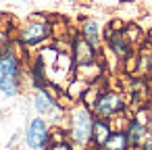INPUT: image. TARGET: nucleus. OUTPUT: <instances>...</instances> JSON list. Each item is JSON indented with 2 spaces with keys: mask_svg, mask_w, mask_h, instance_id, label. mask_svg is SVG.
I'll return each mask as SVG.
<instances>
[{
  "mask_svg": "<svg viewBox=\"0 0 152 150\" xmlns=\"http://www.w3.org/2000/svg\"><path fill=\"white\" fill-rule=\"evenodd\" d=\"M110 125L104 121V119H94V125H92V140L96 142V146H104L106 140L110 138Z\"/></svg>",
  "mask_w": 152,
  "mask_h": 150,
  "instance_id": "nucleus-5",
  "label": "nucleus"
},
{
  "mask_svg": "<svg viewBox=\"0 0 152 150\" xmlns=\"http://www.w3.org/2000/svg\"><path fill=\"white\" fill-rule=\"evenodd\" d=\"M34 106H36V110H38V113H42V115L52 113V110L56 108L54 100H52V98H50L44 90H40V92L36 94V98H34Z\"/></svg>",
  "mask_w": 152,
  "mask_h": 150,
  "instance_id": "nucleus-7",
  "label": "nucleus"
},
{
  "mask_svg": "<svg viewBox=\"0 0 152 150\" xmlns=\"http://www.w3.org/2000/svg\"><path fill=\"white\" fill-rule=\"evenodd\" d=\"M94 108L100 117H110V115H117L125 108V102L119 94H113V92H106L102 94L100 98H96L94 102Z\"/></svg>",
  "mask_w": 152,
  "mask_h": 150,
  "instance_id": "nucleus-4",
  "label": "nucleus"
},
{
  "mask_svg": "<svg viewBox=\"0 0 152 150\" xmlns=\"http://www.w3.org/2000/svg\"><path fill=\"white\" fill-rule=\"evenodd\" d=\"M127 135L125 133H110L104 144V150H127Z\"/></svg>",
  "mask_w": 152,
  "mask_h": 150,
  "instance_id": "nucleus-9",
  "label": "nucleus"
},
{
  "mask_svg": "<svg viewBox=\"0 0 152 150\" xmlns=\"http://www.w3.org/2000/svg\"><path fill=\"white\" fill-rule=\"evenodd\" d=\"M50 150H71V146H69V144H65V142H61V144H54Z\"/></svg>",
  "mask_w": 152,
  "mask_h": 150,
  "instance_id": "nucleus-11",
  "label": "nucleus"
},
{
  "mask_svg": "<svg viewBox=\"0 0 152 150\" xmlns=\"http://www.w3.org/2000/svg\"><path fill=\"white\" fill-rule=\"evenodd\" d=\"M92 125H94V119L90 115L88 108L79 106L73 110L71 115V138L75 144H86L92 140Z\"/></svg>",
  "mask_w": 152,
  "mask_h": 150,
  "instance_id": "nucleus-2",
  "label": "nucleus"
},
{
  "mask_svg": "<svg viewBox=\"0 0 152 150\" xmlns=\"http://www.w3.org/2000/svg\"><path fill=\"white\" fill-rule=\"evenodd\" d=\"M19 90V63L13 54L0 59V94L15 96Z\"/></svg>",
  "mask_w": 152,
  "mask_h": 150,
  "instance_id": "nucleus-1",
  "label": "nucleus"
},
{
  "mask_svg": "<svg viewBox=\"0 0 152 150\" xmlns=\"http://www.w3.org/2000/svg\"><path fill=\"white\" fill-rule=\"evenodd\" d=\"M90 150H96V148H90Z\"/></svg>",
  "mask_w": 152,
  "mask_h": 150,
  "instance_id": "nucleus-12",
  "label": "nucleus"
},
{
  "mask_svg": "<svg viewBox=\"0 0 152 150\" xmlns=\"http://www.w3.org/2000/svg\"><path fill=\"white\" fill-rule=\"evenodd\" d=\"M44 38H46V25L44 23H31L23 31V42H27V44H38Z\"/></svg>",
  "mask_w": 152,
  "mask_h": 150,
  "instance_id": "nucleus-6",
  "label": "nucleus"
},
{
  "mask_svg": "<svg viewBox=\"0 0 152 150\" xmlns=\"http://www.w3.org/2000/svg\"><path fill=\"white\" fill-rule=\"evenodd\" d=\"M83 38H86V42L90 46H96L98 44V25L94 21H88L83 25Z\"/></svg>",
  "mask_w": 152,
  "mask_h": 150,
  "instance_id": "nucleus-10",
  "label": "nucleus"
},
{
  "mask_svg": "<svg viewBox=\"0 0 152 150\" xmlns=\"http://www.w3.org/2000/svg\"><path fill=\"white\" fill-rule=\"evenodd\" d=\"M144 125L140 123V121H133L131 125H129V131L125 133L127 135V144H131V146H137L142 140H144Z\"/></svg>",
  "mask_w": 152,
  "mask_h": 150,
  "instance_id": "nucleus-8",
  "label": "nucleus"
},
{
  "mask_svg": "<svg viewBox=\"0 0 152 150\" xmlns=\"http://www.w3.org/2000/svg\"><path fill=\"white\" fill-rule=\"evenodd\" d=\"M25 140H27V146L31 150H44L46 148V144H48V127H46L44 119H34L29 123Z\"/></svg>",
  "mask_w": 152,
  "mask_h": 150,
  "instance_id": "nucleus-3",
  "label": "nucleus"
}]
</instances>
